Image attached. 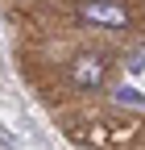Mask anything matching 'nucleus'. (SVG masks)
<instances>
[{"label": "nucleus", "mask_w": 145, "mask_h": 150, "mask_svg": "<svg viewBox=\"0 0 145 150\" xmlns=\"http://www.w3.org/2000/svg\"><path fill=\"white\" fill-rule=\"evenodd\" d=\"M116 100L120 104H145V96H141L137 88H116Z\"/></svg>", "instance_id": "7ed1b4c3"}, {"label": "nucleus", "mask_w": 145, "mask_h": 150, "mask_svg": "<svg viewBox=\"0 0 145 150\" xmlns=\"http://www.w3.org/2000/svg\"><path fill=\"white\" fill-rule=\"evenodd\" d=\"M79 21L91 29H124L129 25V8L116 0H79Z\"/></svg>", "instance_id": "f257e3e1"}, {"label": "nucleus", "mask_w": 145, "mask_h": 150, "mask_svg": "<svg viewBox=\"0 0 145 150\" xmlns=\"http://www.w3.org/2000/svg\"><path fill=\"white\" fill-rule=\"evenodd\" d=\"M104 79H108V59L104 54H79L70 63V83L79 92H96V88H104Z\"/></svg>", "instance_id": "f03ea898"}]
</instances>
